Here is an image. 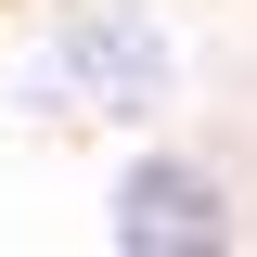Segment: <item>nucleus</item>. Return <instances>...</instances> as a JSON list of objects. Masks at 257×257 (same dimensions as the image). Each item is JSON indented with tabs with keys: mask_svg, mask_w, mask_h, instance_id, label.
<instances>
[{
	"mask_svg": "<svg viewBox=\"0 0 257 257\" xmlns=\"http://www.w3.org/2000/svg\"><path fill=\"white\" fill-rule=\"evenodd\" d=\"M52 77L77 103H103V116H155L167 103V39H155V13L103 0V13H77V26L52 39Z\"/></svg>",
	"mask_w": 257,
	"mask_h": 257,
	"instance_id": "f03ea898",
	"label": "nucleus"
},
{
	"mask_svg": "<svg viewBox=\"0 0 257 257\" xmlns=\"http://www.w3.org/2000/svg\"><path fill=\"white\" fill-rule=\"evenodd\" d=\"M116 257H231V193L193 155H142L116 180Z\"/></svg>",
	"mask_w": 257,
	"mask_h": 257,
	"instance_id": "f257e3e1",
	"label": "nucleus"
}]
</instances>
